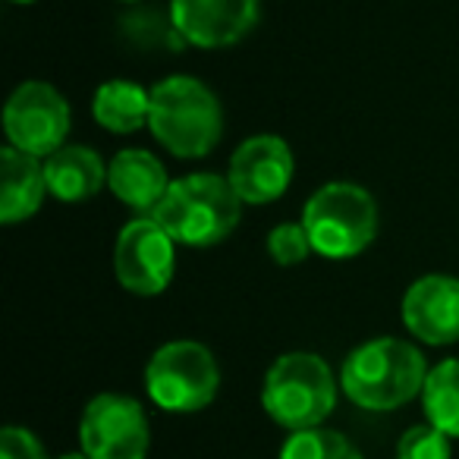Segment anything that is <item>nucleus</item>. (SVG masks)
<instances>
[{"label": "nucleus", "mask_w": 459, "mask_h": 459, "mask_svg": "<svg viewBox=\"0 0 459 459\" xmlns=\"http://www.w3.org/2000/svg\"><path fill=\"white\" fill-rule=\"evenodd\" d=\"M302 227L312 239V252L327 262H346L368 249L377 239L381 214L365 186L333 179L308 195Z\"/></svg>", "instance_id": "nucleus-5"}, {"label": "nucleus", "mask_w": 459, "mask_h": 459, "mask_svg": "<svg viewBox=\"0 0 459 459\" xmlns=\"http://www.w3.org/2000/svg\"><path fill=\"white\" fill-rule=\"evenodd\" d=\"M148 129L173 158H208L221 145L223 108L202 79L177 73V76L160 79L152 89Z\"/></svg>", "instance_id": "nucleus-2"}, {"label": "nucleus", "mask_w": 459, "mask_h": 459, "mask_svg": "<svg viewBox=\"0 0 459 459\" xmlns=\"http://www.w3.org/2000/svg\"><path fill=\"white\" fill-rule=\"evenodd\" d=\"M57 459H91V456H89V453L79 450V453H64V456H57Z\"/></svg>", "instance_id": "nucleus-22"}, {"label": "nucleus", "mask_w": 459, "mask_h": 459, "mask_svg": "<svg viewBox=\"0 0 459 459\" xmlns=\"http://www.w3.org/2000/svg\"><path fill=\"white\" fill-rule=\"evenodd\" d=\"M0 459H48V453L29 428L7 425L0 434Z\"/></svg>", "instance_id": "nucleus-21"}, {"label": "nucleus", "mask_w": 459, "mask_h": 459, "mask_svg": "<svg viewBox=\"0 0 459 459\" xmlns=\"http://www.w3.org/2000/svg\"><path fill=\"white\" fill-rule=\"evenodd\" d=\"M277 459H362V453L340 431L318 425L306 431H290Z\"/></svg>", "instance_id": "nucleus-18"}, {"label": "nucleus", "mask_w": 459, "mask_h": 459, "mask_svg": "<svg viewBox=\"0 0 459 459\" xmlns=\"http://www.w3.org/2000/svg\"><path fill=\"white\" fill-rule=\"evenodd\" d=\"M145 394L160 412H202L221 394V365L198 340H170L148 359Z\"/></svg>", "instance_id": "nucleus-6"}, {"label": "nucleus", "mask_w": 459, "mask_h": 459, "mask_svg": "<svg viewBox=\"0 0 459 459\" xmlns=\"http://www.w3.org/2000/svg\"><path fill=\"white\" fill-rule=\"evenodd\" d=\"M264 249H268L271 262L281 264V268H296L312 255V239H308L302 221H283L264 239Z\"/></svg>", "instance_id": "nucleus-19"}, {"label": "nucleus", "mask_w": 459, "mask_h": 459, "mask_svg": "<svg viewBox=\"0 0 459 459\" xmlns=\"http://www.w3.org/2000/svg\"><path fill=\"white\" fill-rule=\"evenodd\" d=\"M120 4H139V0H120Z\"/></svg>", "instance_id": "nucleus-24"}, {"label": "nucleus", "mask_w": 459, "mask_h": 459, "mask_svg": "<svg viewBox=\"0 0 459 459\" xmlns=\"http://www.w3.org/2000/svg\"><path fill=\"white\" fill-rule=\"evenodd\" d=\"M79 446L91 459H145L152 425L139 400L123 394H98L79 419Z\"/></svg>", "instance_id": "nucleus-9"}, {"label": "nucleus", "mask_w": 459, "mask_h": 459, "mask_svg": "<svg viewBox=\"0 0 459 459\" xmlns=\"http://www.w3.org/2000/svg\"><path fill=\"white\" fill-rule=\"evenodd\" d=\"M10 4H20V7H29V4H35V0H10Z\"/></svg>", "instance_id": "nucleus-23"}, {"label": "nucleus", "mask_w": 459, "mask_h": 459, "mask_svg": "<svg viewBox=\"0 0 459 459\" xmlns=\"http://www.w3.org/2000/svg\"><path fill=\"white\" fill-rule=\"evenodd\" d=\"M453 456V437L437 431L434 425H412L400 440H396L394 459H450Z\"/></svg>", "instance_id": "nucleus-20"}, {"label": "nucleus", "mask_w": 459, "mask_h": 459, "mask_svg": "<svg viewBox=\"0 0 459 459\" xmlns=\"http://www.w3.org/2000/svg\"><path fill=\"white\" fill-rule=\"evenodd\" d=\"M428 377L421 350L400 337H377L343 359L340 390L365 412H394L419 400Z\"/></svg>", "instance_id": "nucleus-1"}, {"label": "nucleus", "mask_w": 459, "mask_h": 459, "mask_svg": "<svg viewBox=\"0 0 459 459\" xmlns=\"http://www.w3.org/2000/svg\"><path fill=\"white\" fill-rule=\"evenodd\" d=\"M48 192L64 204H79L95 198L108 186V164L89 145H64L41 158Z\"/></svg>", "instance_id": "nucleus-15"}, {"label": "nucleus", "mask_w": 459, "mask_h": 459, "mask_svg": "<svg viewBox=\"0 0 459 459\" xmlns=\"http://www.w3.org/2000/svg\"><path fill=\"white\" fill-rule=\"evenodd\" d=\"M340 377L318 352L296 350L271 362L262 381V406L287 431H306L327 421L337 406Z\"/></svg>", "instance_id": "nucleus-4"}, {"label": "nucleus", "mask_w": 459, "mask_h": 459, "mask_svg": "<svg viewBox=\"0 0 459 459\" xmlns=\"http://www.w3.org/2000/svg\"><path fill=\"white\" fill-rule=\"evenodd\" d=\"M262 16V0H170V22L192 48L239 45Z\"/></svg>", "instance_id": "nucleus-10"}, {"label": "nucleus", "mask_w": 459, "mask_h": 459, "mask_svg": "<svg viewBox=\"0 0 459 459\" xmlns=\"http://www.w3.org/2000/svg\"><path fill=\"white\" fill-rule=\"evenodd\" d=\"M419 400L428 425L459 440V359H444L428 368Z\"/></svg>", "instance_id": "nucleus-17"}, {"label": "nucleus", "mask_w": 459, "mask_h": 459, "mask_svg": "<svg viewBox=\"0 0 459 459\" xmlns=\"http://www.w3.org/2000/svg\"><path fill=\"white\" fill-rule=\"evenodd\" d=\"M48 195L45 164L35 154L7 145L0 152V221L22 223L39 214Z\"/></svg>", "instance_id": "nucleus-14"}, {"label": "nucleus", "mask_w": 459, "mask_h": 459, "mask_svg": "<svg viewBox=\"0 0 459 459\" xmlns=\"http://www.w3.org/2000/svg\"><path fill=\"white\" fill-rule=\"evenodd\" d=\"M70 104L41 79H26L13 89V95L4 104V133L7 145L20 148L35 158H48L57 148L66 145L70 135Z\"/></svg>", "instance_id": "nucleus-7"}, {"label": "nucleus", "mask_w": 459, "mask_h": 459, "mask_svg": "<svg viewBox=\"0 0 459 459\" xmlns=\"http://www.w3.org/2000/svg\"><path fill=\"white\" fill-rule=\"evenodd\" d=\"M148 110H152V89L129 79H110L91 95V117L98 126L114 135H133L145 129Z\"/></svg>", "instance_id": "nucleus-16"}, {"label": "nucleus", "mask_w": 459, "mask_h": 459, "mask_svg": "<svg viewBox=\"0 0 459 459\" xmlns=\"http://www.w3.org/2000/svg\"><path fill=\"white\" fill-rule=\"evenodd\" d=\"M173 179L145 148H123L108 164V189L135 214H154Z\"/></svg>", "instance_id": "nucleus-13"}, {"label": "nucleus", "mask_w": 459, "mask_h": 459, "mask_svg": "<svg viewBox=\"0 0 459 459\" xmlns=\"http://www.w3.org/2000/svg\"><path fill=\"white\" fill-rule=\"evenodd\" d=\"M400 318L425 346L459 343V277L425 274L403 293Z\"/></svg>", "instance_id": "nucleus-12"}, {"label": "nucleus", "mask_w": 459, "mask_h": 459, "mask_svg": "<svg viewBox=\"0 0 459 459\" xmlns=\"http://www.w3.org/2000/svg\"><path fill=\"white\" fill-rule=\"evenodd\" d=\"M177 271V239L154 221L139 214L123 223L114 243V274L133 296H160Z\"/></svg>", "instance_id": "nucleus-8"}, {"label": "nucleus", "mask_w": 459, "mask_h": 459, "mask_svg": "<svg viewBox=\"0 0 459 459\" xmlns=\"http://www.w3.org/2000/svg\"><path fill=\"white\" fill-rule=\"evenodd\" d=\"M296 173L293 148L281 135H249L239 142L237 152L230 154V183L239 192L246 204H268L277 202L290 189Z\"/></svg>", "instance_id": "nucleus-11"}, {"label": "nucleus", "mask_w": 459, "mask_h": 459, "mask_svg": "<svg viewBox=\"0 0 459 459\" xmlns=\"http://www.w3.org/2000/svg\"><path fill=\"white\" fill-rule=\"evenodd\" d=\"M243 198L230 177L221 173H189L170 183L167 195L154 208V221L177 239V246L208 249L217 246L243 221Z\"/></svg>", "instance_id": "nucleus-3"}]
</instances>
